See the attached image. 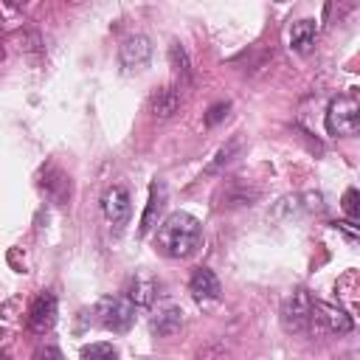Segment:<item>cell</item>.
<instances>
[{
  "instance_id": "5bb4252c",
  "label": "cell",
  "mask_w": 360,
  "mask_h": 360,
  "mask_svg": "<svg viewBox=\"0 0 360 360\" xmlns=\"http://www.w3.org/2000/svg\"><path fill=\"white\" fill-rule=\"evenodd\" d=\"M129 301H132L135 307H149V304L155 301V281H152V278H135V281H132Z\"/></svg>"
},
{
  "instance_id": "8992f818",
  "label": "cell",
  "mask_w": 360,
  "mask_h": 360,
  "mask_svg": "<svg viewBox=\"0 0 360 360\" xmlns=\"http://www.w3.org/2000/svg\"><path fill=\"white\" fill-rule=\"evenodd\" d=\"M349 329H352V321H349L346 312H340V309H335L329 304L315 301L309 332H349Z\"/></svg>"
},
{
  "instance_id": "9a60e30c",
  "label": "cell",
  "mask_w": 360,
  "mask_h": 360,
  "mask_svg": "<svg viewBox=\"0 0 360 360\" xmlns=\"http://www.w3.org/2000/svg\"><path fill=\"white\" fill-rule=\"evenodd\" d=\"M169 59H172V68L180 76V82H191V65H188V56H186V51L180 45L169 48Z\"/></svg>"
},
{
  "instance_id": "ba28073f",
  "label": "cell",
  "mask_w": 360,
  "mask_h": 360,
  "mask_svg": "<svg viewBox=\"0 0 360 360\" xmlns=\"http://www.w3.org/2000/svg\"><path fill=\"white\" fill-rule=\"evenodd\" d=\"M53 323H56V295H53V292H42V295L31 304L28 326H31L37 335H45Z\"/></svg>"
},
{
  "instance_id": "ffe728a7",
  "label": "cell",
  "mask_w": 360,
  "mask_h": 360,
  "mask_svg": "<svg viewBox=\"0 0 360 360\" xmlns=\"http://www.w3.org/2000/svg\"><path fill=\"white\" fill-rule=\"evenodd\" d=\"M34 360H62V354L56 346H42V349H37Z\"/></svg>"
},
{
  "instance_id": "52a82bcc",
  "label": "cell",
  "mask_w": 360,
  "mask_h": 360,
  "mask_svg": "<svg viewBox=\"0 0 360 360\" xmlns=\"http://www.w3.org/2000/svg\"><path fill=\"white\" fill-rule=\"evenodd\" d=\"M101 208H104V217L110 219L112 228H124V225L129 222V214H132L127 188H121V186L110 188V191L104 194V200H101Z\"/></svg>"
},
{
  "instance_id": "44dd1931",
  "label": "cell",
  "mask_w": 360,
  "mask_h": 360,
  "mask_svg": "<svg viewBox=\"0 0 360 360\" xmlns=\"http://www.w3.org/2000/svg\"><path fill=\"white\" fill-rule=\"evenodd\" d=\"M0 56H3V45H0Z\"/></svg>"
},
{
  "instance_id": "4fadbf2b",
  "label": "cell",
  "mask_w": 360,
  "mask_h": 360,
  "mask_svg": "<svg viewBox=\"0 0 360 360\" xmlns=\"http://www.w3.org/2000/svg\"><path fill=\"white\" fill-rule=\"evenodd\" d=\"M315 34H318L315 20H298V22H292V28H290V48L298 51V53H307L315 45Z\"/></svg>"
},
{
  "instance_id": "d6986e66",
  "label": "cell",
  "mask_w": 360,
  "mask_h": 360,
  "mask_svg": "<svg viewBox=\"0 0 360 360\" xmlns=\"http://www.w3.org/2000/svg\"><path fill=\"white\" fill-rule=\"evenodd\" d=\"M343 208H346L349 219H352V222H357L360 211H357V191H354V188H349V191H346V197H343Z\"/></svg>"
},
{
  "instance_id": "7a4b0ae2",
  "label": "cell",
  "mask_w": 360,
  "mask_h": 360,
  "mask_svg": "<svg viewBox=\"0 0 360 360\" xmlns=\"http://www.w3.org/2000/svg\"><path fill=\"white\" fill-rule=\"evenodd\" d=\"M326 129L332 135H354L360 129V101L354 93L338 96L326 112Z\"/></svg>"
},
{
  "instance_id": "8fae6325",
  "label": "cell",
  "mask_w": 360,
  "mask_h": 360,
  "mask_svg": "<svg viewBox=\"0 0 360 360\" xmlns=\"http://www.w3.org/2000/svg\"><path fill=\"white\" fill-rule=\"evenodd\" d=\"M166 205V183L163 180H155L152 188H149V202H146V211L141 217V233H149L158 222V214L163 211Z\"/></svg>"
},
{
  "instance_id": "7c38bea8",
  "label": "cell",
  "mask_w": 360,
  "mask_h": 360,
  "mask_svg": "<svg viewBox=\"0 0 360 360\" xmlns=\"http://www.w3.org/2000/svg\"><path fill=\"white\" fill-rule=\"evenodd\" d=\"M180 323H183V309L174 307V304H166V307H160V309L155 312V318H152V332L160 335V338H169V335H174V332L180 329Z\"/></svg>"
},
{
  "instance_id": "6da1fadb",
  "label": "cell",
  "mask_w": 360,
  "mask_h": 360,
  "mask_svg": "<svg viewBox=\"0 0 360 360\" xmlns=\"http://www.w3.org/2000/svg\"><path fill=\"white\" fill-rule=\"evenodd\" d=\"M200 242H202L200 222L186 211L169 214L155 233V248L169 259H188L191 253H197Z\"/></svg>"
},
{
  "instance_id": "e0dca14e",
  "label": "cell",
  "mask_w": 360,
  "mask_h": 360,
  "mask_svg": "<svg viewBox=\"0 0 360 360\" xmlns=\"http://www.w3.org/2000/svg\"><path fill=\"white\" fill-rule=\"evenodd\" d=\"M84 360H118V352L112 349V343H90L82 352Z\"/></svg>"
},
{
  "instance_id": "2e32d148",
  "label": "cell",
  "mask_w": 360,
  "mask_h": 360,
  "mask_svg": "<svg viewBox=\"0 0 360 360\" xmlns=\"http://www.w3.org/2000/svg\"><path fill=\"white\" fill-rule=\"evenodd\" d=\"M239 146H242V143H239V138L228 141V143H225V146H222V149L217 152V158H214V163L208 166V172H219L222 166H228V163H231V160H233V158L239 155Z\"/></svg>"
},
{
  "instance_id": "3957f363",
  "label": "cell",
  "mask_w": 360,
  "mask_h": 360,
  "mask_svg": "<svg viewBox=\"0 0 360 360\" xmlns=\"http://www.w3.org/2000/svg\"><path fill=\"white\" fill-rule=\"evenodd\" d=\"M312 307L315 298L307 290H295L287 295L284 307H281V323L287 332H309L312 323Z\"/></svg>"
},
{
  "instance_id": "5b68a950",
  "label": "cell",
  "mask_w": 360,
  "mask_h": 360,
  "mask_svg": "<svg viewBox=\"0 0 360 360\" xmlns=\"http://www.w3.org/2000/svg\"><path fill=\"white\" fill-rule=\"evenodd\" d=\"M149 56H152V45L143 34H132L121 42V51H118V59H121V68L127 73H138L149 65Z\"/></svg>"
},
{
  "instance_id": "ac0fdd59",
  "label": "cell",
  "mask_w": 360,
  "mask_h": 360,
  "mask_svg": "<svg viewBox=\"0 0 360 360\" xmlns=\"http://www.w3.org/2000/svg\"><path fill=\"white\" fill-rule=\"evenodd\" d=\"M228 110H231V104H228V101H219V104H214V107L208 110V115H205V124H208V127L219 124V121L228 115Z\"/></svg>"
},
{
  "instance_id": "277c9868",
  "label": "cell",
  "mask_w": 360,
  "mask_h": 360,
  "mask_svg": "<svg viewBox=\"0 0 360 360\" xmlns=\"http://www.w3.org/2000/svg\"><path fill=\"white\" fill-rule=\"evenodd\" d=\"M98 315H101V323H104L107 329H112V332H127V329L132 326V321H135V304H132L129 298H121V295L104 298V301L98 304Z\"/></svg>"
},
{
  "instance_id": "9c48e42d",
  "label": "cell",
  "mask_w": 360,
  "mask_h": 360,
  "mask_svg": "<svg viewBox=\"0 0 360 360\" xmlns=\"http://www.w3.org/2000/svg\"><path fill=\"white\" fill-rule=\"evenodd\" d=\"M188 290H191V295L200 301V304H205V301H217L219 298V278L208 270V267H197L194 273H191V281H188Z\"/></svg>"
},
{
  "instance_id": "30bf717a",
  "label": "cell",
  "mask_w": 360,
  "mask_h": 360,
  "mask_svg": "<svg viewBox=\"0 0 360 360\" xmlns=\"http://www.w3.org/2000/svg\"><path fill=\"white\" fill-rule=\"evenodd\" d=\"M180 104H183L180 87H160V90H155L152 98H149V110H152L155 118H169V115H174V112L180 110Z\"/></svg>"
}]
</instances>
